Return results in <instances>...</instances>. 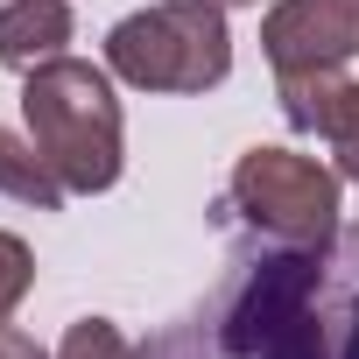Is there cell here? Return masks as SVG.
Segmentation results:
<instances>
[{"label":"cell","instance_id":"cell-4","mask_svg":"<svg viewBox=\"0 0 359 359\" xmlns=\"http://www.w3.org/2000/svg\"><path fill=\"white\" fill-rule=\"evenodd\" d=\"M261 50L275 71H345L359 57V0H275Z\"/></svg>","mask_w":359,"mask_h":359},{"label":"cell","instance_id":"cell-3","mask_svg":"<svg viewBox=\"0 0 359 359\" xmlns=\"http://www.w3.org/2000/svg\"><path fill=\"white\" fill-rule=\"evenodd\" d=\"M226 212H240L254 233L282 247H331L338 240V169L296 148H247L226 184Z\"/></svg>","mask_w":359,"mask_h":359},{"label":"cell","instance_id":"cell-7","mask_svg":"<svg viewBox=\"0 0 359 359\" xmlns=\"http://www.w3.org/2000/svg\"><path fill=\"white\" fill-rule=\"evenodd\" d=\"M0 198H15V205H36V212H57L71 191H64V176L50 169V155L15 134V127H0Z\"/></svg>","mask_w":359,"mask_h":359},{"label":"cell","instance_id":"cell-9","mask_svg":"<svg viewBox=\"0 0 359 359\" xmlns=\"http://www.w3.org/2000/svg\"><path fill=\"white\" fill-rule=\"evenodd\" d=\"M29 282H36V254H29V240L0 233V324L15 317V303L29 296Z\"/></svg>","mask_w":359,"mask_h":359},{"label":"cell","instance_id":"cell-11","mask_svg":"<svg viewBox=\"0 0 359 359\" xmlns=\"http://www.w3.org/2000/svg\"><path fill=\"white\" fill-rule=\"evenodd\" d=\"M338 359H359V296H345V331H338Z\"/></svg>","mask_w":359,"mask_h":359},{"label":"cell","instance_id":"cell-2","mask_svg":"<svg viewBox=\"0 0 359 359\" xmlns=\"http://www.w3.org/2000/svg\"><path fill=\"white\" fill-rule=\"evenodd\" d=\"M106 64L134 92H212L233 71L226 8H212V0H155V8L113 22Z\"/></svg>","mask_w":359,"mask_h":359},{"label":"cell","instance_id":"cell-12","mask_svg":"<svg viewBox=\"0 0 359 359\" xmlns=\"http://www.w3.org/2000/svg\"><path fill=\"white\" fill-rule=\"evenodd\" d=\"M212 8H261V0H212Z\"/></svg>","mask_w":359,"mask_h":359},{"label":"cell","instance_id":"cell-5","mask_svg":"<svg viewBox=\"0 0 359 359\" xmlns=\"http://www.w3.org/2000/svg\"><path fill=\"white\" fill-rule=\"evenodd\" d=\"M275 92H282L289 127L324 134L338 169L359 176V78H345V71H275Z\"/></svg>","mask_w":359,"mask_h":359},{"label":"cell","instance_id":"cell-1","mask_svg":"<svg viewBox=\"0 0 359 359\" xmlns=\"http://www.w3.org/2000/svg\"><path fill=\"white\" fill-rule=\"evenodd\" d=\"M22 120L29 141L50 155L64 191H113L127 169V120L113 99V78L85 57H50L22 78Z\"/></svg>","mask_w":359,"mask_h":359},{"label":"cell","instance_id":"cell-8","mask_svg":"<svg viewBox=\"0 0 359 359\" xmlns=\"http://www.w3.org/2000/svg\"><path fill=\"white\" fill-rule=\"evenodd\" d=\"M57 359H141V352L120 338V324H106V317H78V324L64 331Z\"/></svg>","mask_w":359,"mask_h":359},{"label":"cell","instance_id":"cell-10","mask_svg":"<svg viewBox=\"0 0 359 359\" xmlns=\"http://www.w3.org/2000/svg\"><path fill=\"white\" fill-rule=\"evenodd\" d=\"M0 359H50L29 331H15V324H0Z\"/></svg>","mask_w":359,"mask_h":359},{"label":"cell","instance_id":"cell-6","mask_svg":"<svg viewBox=\"0 0 359 359\" xmlns=\"http://www.w3.org/2000/svg\"><path fill=\"white\" fill-rule=\"evenodd\" d=\"M71 43V0H8L0 8V64L8 71H36L50 57H64Z\"/></svg>","mask_w":359,"mask_h":359}]
</instances>
